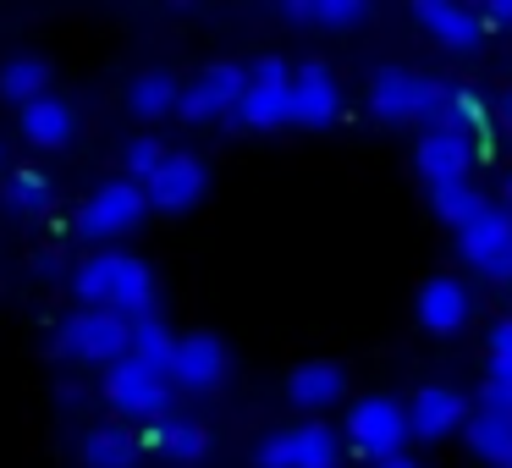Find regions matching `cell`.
I'll return each instance as SVG.
<instances>
[{
	"label": "cell",
	"instance_id": "6da1fadb",
	"mask_svg": "<svg viewBox=\"0 0 512 468\" xmlns=\"http://www.w3.org/2000/svg\"><path fill=\"white\" fill-rule=\"evenodd\" d=\"M72 287H78V298L89 303V309H111V314L138 320V314H149V303H155V270H149L133 248L111 243V248H94V254L83 259Z\"/></svg>",
	"mask_w": 512,
	"mask_h": 468
},
{
	"label": "cell",
	"instance_id": "7a4b0ae2",
	"mask_svg": "<svg viewBox=\"0 0 512 468\" xmlns=\"http://www.w3.org/2000/svg\"><path fill=\"white\" fill-rule=\"evenodd\" d=\"M441 100H446V83L430 78V72H419V67L386 61V67L369 72V105H375L386 122H435Z\"/></svg>",
	"mask_w": 512,
	"mask_h": 468
},
{
	"label": "cell",
	"instance_id": "3957f363",
	"mask_svg": "<svg viewBox=\"0 0 512 468\" xmlns=\"http://www.w3.org/2000/svg\"><path fill=\"white\" fill-rule=\"evenodd\" d=\"M56 353L67 358H89V364L111 369L116 358L133 353V320L111 309H78L56 325Z\"/></svg>",
	"mask_w": 512,
	"mask_h": 468
},
{
	"label": "cell",
	"instance_id": "277c9868",
	"mask_svg": "<svg viewBox=\"0 0 512 468\" xmlns=\"http://www.w3.org/2000/svg\"><path fill=\"white\" fill-rule=\"evenodd\" d=\"M144 210H149L144 182H133V177H105L100 188H94L89 199L78 204V232L94 237L100 248H111L122 232H133V226L144 221Z\"/></svg>",
	"mask_w": 512,
	"mask_h": 468
},
{
	"label": "cell",
	"instance_id": "5b68a950",
	"mask_svg": "<svg viewBox=\"0 0 512 468\" xmlns=\"http://www.w3.org/2000/svg\"><path fill=\"white\" fill-rule=\"evenodd\" d=\"M100 391L116 413H133V419H166L171 413V375L144 358H116L111 369L100 375Z\"/></svg>",
	"mask_w": 512,
	"mask_h": 468
},
{
	"label": "cell",
	"instance_id": "8992f818",
	"mask_svg": "<svg viewBox=\"0 0 512 468\" xmlns=\"http://www.w3.org/2000/svg\"><path fill=\"white\" fill-rule=\"evenodd\" d=\"M254 463L259 468H342V435L325 419L287 424V430H270L259 441Z\"/></svg>",
	"mask_w": 512,
	"mask_h": 468
},
{
	"label": "cell",
	"instance_id": "52a82bcc",
	"mask_svg": "<svg viewBox=\"0 0 512 468\" xmlns=\"http://www.w3.org/2000/svg\"><path fill=\"white\" fill-rule=\"evenodd\" d=\"M408 408H402L397 397H358L353 408H347V430H342V441H353L364 457H397L402 452V441H408Z\"/></svg>",
	"mask_w": 512,
	"mask_h": 468
},
{
	"label": "cell",
	"instance_id": "ba28073f",
	"mask_svg": "<svg viewBox=\"0 0 512 468\" xmlns=\"http://www.w3.org/2000/svg\"><path fill=\"white\" fill-rule=\"evenodd\" d=\"M237 122L243 127H281L292 122V67L281 56H254L248 61V89L237 100Z\"/></svg>",
	"mask_w": 512,
	"mask_h": 468
},
{
	"label": "cell",
	"instance_id": "9c48e42d",
	"mask_svg": "<svg viewBox=\"0 0 512 468\" xmlns=\"http://www.w3.org/2000/svg\"><path fill=\"white\" fill-rule=\"evenodd\" d=\"M243 89H248V67H237V61H210V67H199L188 83H182L177 111L188 116V122H210V116L237 111Z\"/></svg>",
	"mask_w": 512,
	"mask_h": 468
},
{
	"label": "cell",
	"instance_id": "30bf717a",
	"mask_svg": "<svg viewBox=\"0 0 512 468\" xmlns=\"http://www.w3.org/2000/svg\"><path fill=\"white\" fill-rule=\"evenodd\" d=\"M457 254L474 270H485V276L512 281V210L507 204H490L479 221H468L457 232Z\"/></svg>",
	"mask_w": 512,
	"mask_h": 468
},
{
	"label": "cell",
	"instance_id": "8fae6325",
	"mask_svg": "<svg viewBox=\"0 0 512 468\" xmlns=\"http://www.w3.org/2000/svg\"><path fill=\"white\" fill-rule=\"evenodd\" d=\"M204 188H210V166H204L199 155H188V149H171V155L160 160V171L144 182L155 210H193V204L204 199Z\"/></svg>",
	"mask_w": 512,
	"mask_h": 468
},
{
	"label": "cell",
	"instance_id": "7c38bea8",
	"mask_svg": "<svg viewBox=\"0 0 512 468\" xmlns=\"http://www.w3.org/2000/svg\"><path fill=\"white\" fill-rule=\"evenodd\" d=\"M226 369H232V353H226V342L215 331H188L177 336V353H171V380L188 391H210L226 380Z\"/></svg>",
	"mask_w": 512,
	"mask_h": 468
},
{
	"label": "cell",
	"instance_id": "4fadbf2b",
	"mask_svg": "<svg viewBox=\"0 0 512 468\" xmlns=\"http://www.w3.org/2000/svg\"><path fill=\"white\" fill-rule=\"evenodd\" d=\"M342 116V83L325 61H303L292 67V122L303 127H325Z\"/></svg>",
	"mask_w": 512,
	"mask_h": 468
},
{
	"label": "cell",
	"instance_id": "5bb4252c",
	"mask_svg": "<svg viewBox=\"0 0 512 468\" xmlns=\"http://www.w3.org/2000/svg\"><path fill=\"white\" fill-rule=\"evenodd\" d=\"M474 155H479V138L468 133H452V127H430V133L419 138V149H413V160H419V171L435 182H463L468 171H474Z\"/></svg>",
	"mask_w": 512,
	"mask_h": 468
},
{
	"label": "cell",
	"instance_id": "9a60e30c",
	"mask_svg": "<svg viewBox=\"0 0 512 468\" xmlns=\"http://www.w3.org/2000/svg\"><path fill=\"white\" fill-rule=\"evenodd\" d=\"M413 23L430 28L446 50H474L485 39V12H474L463 0H413Z\"/></svg>",
	"mask_w": 512,
	"mask_h": 468
},
{
	"label": "cell",
	"instance_id": "2e32d148",
	"mask_svg": "<svg viewBox=\"0 0 512 468\" xmlns=\"http://www.w3.org/2000/svg\"><path fill=\"white\" fill-rule=\"evenodd\" d=\"M413 309H419L424 331H457L474 314V292H468L463 276H430L419 287V298H413Z\"/></svg>",
	"mask_w": 512,
	"mask_h": 468
},
{
	"label": "cell",
	"instance_id": "e0dca14e",
	"mask_svg": "<svg viewBox=\"0 0 512 468\" xmlns=\"http://www.w3.org/2000/svg\"><path fill=\"white\" fill-rule=\"evenodd\" d=\"M457 424H468V397L457 386H441V380H430V386L413 391V408H408V430L424 435V441H435V435L457 430Z\"/></svg>",
	"mask_w": 512,
	"mask_h": 468
},
{
	"label": "cell",
	"instance_id": "ac0fdd59",
	"mask_svg": "<svg viewBox=\"0 0 512 468\" xmlns=\"http://www.w3.org/2000/svg\"><path fill=\"white\" fill-rule=\"evenodd\" d=\"M17 122H23V138L39 144V149H56V144H67V138L78 133V111H72V100H61L56 89H45L39 100H28Z\"/></svg>",
	"mask_w": 512,
	"mask_h": 468
},
{
	"label": "cell",
	"instance_id": "d6986e66",
	"mask_svg": "<svg viewBox=\"0 0 512 468\" xmlns=\"http://www.w3.org/2000/svg\"><path fill=\"white\" fill-rule=\"evenodd\" d=\"M347 391V369L331 364V358H309V364H298L287 375V397L298 402V408H325V402H336Z\"/></svg>",
	"mask_w": 512,
	"mask_h": 468
},
{
	"label": "cell",
	"instance_id": "ffe728a7",
	"mask_svg": "<svg viewBox=\"0 0 512 468\" xmlns=\"http://www.w3.org/2000/svg\"><path fill=\"white\" fill-rule=\"evenodd\" d=\"M144 441L155 446L160 457H171V463H199V457L210 452V430H204L199 419H177V413H166V419L149 424Z\"/></svg>",
	"mask_w": 512,
	"mask_h": 468
},
{
	"label": "cell",
	"instance_id": "44dd1931",
	"mask_svg": "<svg viewBox=\"0 0 512 468\" xmlns=\"http://www.w3.org/2000/svg\"><path fill=\"white\" fill-rule=\"evenodd\" d=\"M138 435L127 430V424H94L89 435H83V468H133L138 463Z\"/></svg>",
	"mask_w": 512,
	"mask_h": 468
},
{
	"label": "cell",
	"instance_id": "7402d4cb",
	"mask_svg": "<svg viewBox=\"0 0 512 468\" xmlns=\"http://www.w3.org/2000/svg\"><path fill=\"white\" fill-rule=\"evenodd\" d=\"M463 435H468V452L474 457H485L496 468H512V419L507 413H490V408L468 413Z\"/></svg>",
	"mask_w": 512,
	"mask_h": 468
},
{
	"label": "cell",
	"instance_id": "603a6c76",
	"mask_svg": "<svg viewBox=\"0 0 512 468\" xmlns=\"http://www.w3.org/2000/svg\"><path fill=\"white\" fill-rule=\"evenodd\" d=\"M430 210L463 232L468 221H479V215L490 210V199H485V188H479L474 177H463V182H435V188H430Z\"/></svg>",
	"mask_w": 512,
	"mask_h": 468
},
{
	"label": "cell",
	"instance_id": "cb8c5ba5",
	"mask_svg": "<svg viewBox=\"0 0 512 468\" xmlns=\"http://www.w3.org/2000/svg\"><path fill=\"white\" fill-rule=\"evenodd\" d=\"M45 89H50V61H45V56H34V50H17V56L0 61V94H6V100L28 105V100H39Z\"/></svg>",
	"mask_w": 512,
	"mask_h": 468
},
{
	"label": "cell",
	"instance_id": "d4e9b609",
	"mask_svg": "<svg viewBox=\"0 0 512 468\" xmlns=\"http://www.w3.org/2000/svg\"><path fill=\"white\" fill-rule=\"evenodd\" d=\"M430 127H452V133L479 138V127H485V100H479V89H468V83H446V100H441V111H435Z\"/></svg>",
	"mask_w": 512,
	"mask_h": 468
},
{
	"label": "cell",
	"instance_id": "484cf974",
	"mask_svg": "<svg viewBox=\"0 0 512 468\" xmlns=\"http://www.w3.org/2000/svg\"><path fill=\"white\" fill-rule=\"evenodd\" d=\"M177 100H182V83L171 78L166 67H144L133 78V89H127V105H133L138 116H160V111H171Z\"/></svg>",
	"mask_w": 512,
	"mask_h": 468
},
{
	"label": "cell",
	"instance_id": "4316f807",
	"mask_svg": "<svg viewBox=\"0 0 512 468\" xmlns=\"http://www.w3.org/2000/svg\"><path fill=\"white\" fill-rule=\"evenodd\" d=\"M171 353H177V331H171L155 309L138 314L133 320V358H144V364H155V369L171 375Z\"/></svg>",
	"mask_w": 512,
	"mask_h": 468
},
{
	"label": "cell",
	"instance_id": "83f0119b",
	"mask_svg": "<svg viewBox=\"0 0 512 468\" xmlns=\"http://www.w3.org/2000/svg\"><path fill=\"white\" fill-rule=\"evenodd\" d=\"M287 17H298V23H331V28H342V23H364V0H287L281 6Z\"/></svg>",
	"mask_w": 512,
	"mask_h": 468
},
{
	"label": "cell",
	"instance_id": "f1b7e54d",
	"mask_svg": "<svg viewBox=\"0 0 512 468\" xmlns=\"http://www.w3.org/2000/svg\"><path fill=\"white\" fill-rule=\"evenodd\" d=\"M6 199H12L17 210H45L50 204V171L45 166H17L12 177H6Z\"/></svg>",
	"mask_w": 512,
	"mask_h": 468
},
{
	"label": "cell",
	"instance_id": "f546056e",
	"mask_svg": "<svg viewBox=\"0 0 512 468\" xmlns=\"http://www.w3.org/2000/svg\"><path fill=\"white\" fill-rule=\"evenodd\" d=\"M166 155H171V149L160 144L155 133H138L133 144L122 149V171H127V177H133V182H138V177L149 182V177H155V171H160V160H166Z\"/></svg>",
	"mask_w": 512,
	"mask_h": 468
},
{
	"label": "cell",
	"instance_id": "4dcf8cb0",
	"mask_svg": "<svg viewBox=\"0 0 512 468\" xmlns=\"http://www.w3.org/2000/svg\"><path fill=\"white\" fill-rule=\"evenodd\" d=\"M485 353H490V369L512 375V314H501V320L485 331Z\"/></svg>",
	"mask_w": 512,
	"mask_h": 468
},
{
	"label": "cell",
	"instance_id": "1f68e13d",
	"mask_svg": "<svg viewBox=\"0 0 512 468\" xmlns=\"http://www.w3.org/2000/svg\"><path fill=\"white\" fill-rule=\"evenodd\" d=\"M479 397H485L490 413H507V419H512V375L490 369V380H485V391H479Z\"/></svg>",
	"mask_w": 512,
	"mask_h": 468
},
{
	"label": "cell",
	"instance_id": "d6a6232c",
	"mask_svg": "<svg viewBox=\"0 0 512 468\" xmlns=\"http://www.w3.org/2000/svg\"><path fill=\"white\" fill-rule=\"evenodd\" d=\"M83 397H89V391H83L78 380H61V386H56V402H61V408H78Z\"/></svg>",
	"mask_w": 512,
	"mask_h": 468
},
{
	"label": "cell",
	"instance_id": "836d02e7",
	"mask_svg": "<svg viewBox=\"0 0 512 468\" xmlns=\"http://www.w3.org/2000/svg\"><path fill=\"white\" fill-rule=\"evenodd\" d=\"M485 23L512 28V0H490V6H485Z\"/></svg>",
	"mask_w": 512,
	"mask_h": 468
},
{
	"label": "cell",
	"instance_id": "e575fe53",
	"mask_svg": "<svg viewBox=\"0 0 512 468\" xmlns=\"http://www.w3.org/2000/svg\"><path fill=\"white\" fill-rule=\"evenodd\" d=\"M375 468H424V463H419V457H408V452H397V457H380Z\"/></svg>",
	"mask_w": 512,
	"mask_h": 468
},
{
	"label": "cell",
	"instance_id": "d590c367",
	"mask_svg": "<svg viewBox=\"0 0 512 468\" xmlns=\"http://www.w3.org/2000/svg\"><path fill=\"white\" fill-rule=\"evenodd\" d=\"M501 199H507V210H512V171L501 177Z\"/></svg>",
	"mask_w": 512,
	"mask_h": 468
},
{
	"label": "cell",
	"instance_id": "8d00e7d4",
	"mask_svg": "<svg viewBox=\"0 0 512 468\" xmlns=\"http://www.w3.org/2000/svg\"><path fill=\"white\" fill-rule=\"evenodd\" d=\"M501 111H507V122H512V89H507V105H501Z\"/></svg>",
	"mask_w": 512,
	"mask_h": 468
}]
</instances>
